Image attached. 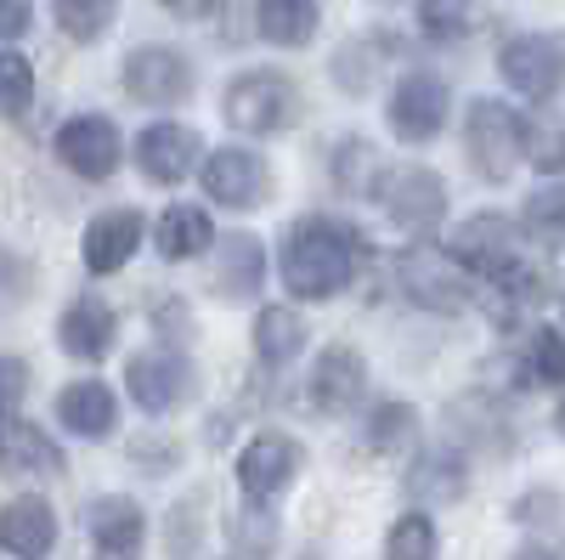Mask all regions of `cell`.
I'll list each match as a JSON object with an SVG mask.
<instances>
[{
	"label": "cell",
	"mask_w": 565,
	"mask_h": 560,
	"mask_svg": "<svg viewBox=\"0 0 565 560\" xmlns=\"http://www.w3.org/2000/svg\"><path fill=\"white\" fill-rule=\"evenodd\" d=\"M232 543H238V554L244 560H266L271 554V543H277V521H271V509L266 504H244V516L232 521Z\"/></svg>",
	"instance_id": "cell-33"
},
{
	"label": "cell",
	"mask_w": 565,
	"mask_h": 560,
	"mask_svg": "<svg viewBox=\"0 0 565 560\" xmlns=\"http://www.w3.org/2000/svg\"><path fill=\"white\" fill-rule=\"evenodd\" d=\"M141 232H148V221H141V210H103L97 221L85 226V272H119L136 250H141Z\"/></svg>",
	"instance_id": "cell-21"
},
{
	"label": "cell",
	"mask_w": 565,
	"mask_h": 560,
	"mask_svg": "<svg viewBox=\"0 0 565 560\" xmlns=\"http://www.w3.org/2000/svg\"><path fill=\"white\" fill-rule=\"evenodd\" d=\"M0 476L52 482V476H63V447L45 436L34 419L7 413V419H0Z\"/></svg>",
	"instance_id": "cell-16"
},
{
	"label": "cell",
	"mask_w": 565,
	"mask_h": 560,
	"mask_svg": "<svg viewBox=\"0 0 565 560\" xmlns=\"http://www.w3.org/2000/svg\"><path fill=\"white\" fill-rule=\"evenodd\" d=\"M114 335H119V317H114V306L97 300V295L68 300L63 317H57V346H63L68 357H79V362H103V357L114 351Z\"/></svg>",
	"instance_id": "cell-19"
},
{
	"label": "cell",
	"mask_w": 565,
	"mask_h": 560,
	"mask_svg": "<svg viewBox=\"0 0 565 560\" xmlns=\"http://www.w3.org/2000/svg\"><path fill=\"white\" fill-rule=\"evenodd\" d=\"M34 23V0H0V40H18Z\"/></svg>",
	"instance_id": "cell-39"
},
{
	"label": "cell",
	"mask_w": 565,
	"mask_h": 560,
	"mask_svg": "<svg viewBox=\"0 0 565 560\" xmlns=\"http://www.w3.org/2000/svg\"><path fill=\"white\" fill-rule=\"evenodd\" d=\"M164 7L175 12V18H186V23H199V18H210L221 0H164Z\"/></svg>",
	"instance_id": "cell-40"
},
{
	"label": "cell",
	"mask_w": 565,
	"mask_h": 560,
	"mask_svg": "<svg viewBox=\"0 0 565 560\" xmlns=\"http://www.w3.org/2000/svg\"><path fill=\"white\" fill-rule=\"evenodd\" d=\"M306 351V317L295 306H266L255 317V357L266 368H289Z\"/></svg>",
	"instance_id": "cell-25"
},
{
	"label": "cell",
	"mask_w": 565,
	"mask_h": 560,
	"mask_svg": "<svg viewBox=\"0 0 565 560\" xmlns=\"http://www.w3.org/2000/svg\"><path fill=\"white\" fill-rule=\"evenodd\" d=\"M34 103V68L23 52H0V119H18Z\"/></svg>",
	"instance_id": "cell-31"
},
{
	"label": "cell",
	"mask_w": 565,
	"mask_h": 560,
	"mask_svg": "<svg viewBox=\"0 0 565 560\" xmlns=\"http://www.w3.org/2000/svg\"><path fill=\"white\" fill-rule=\"evenodd\" d=\"M380 204L402 232H436L447 221V181L424 165H402L380 176Z\"/></svg>",
	"instance_id": "cell-6"
},
{
	"label": "cell",
	"mask_w": 565,
	"mask_h": 560,
	"mask_svg": "<svg viewBox=\"0 0 565 560\" xmlns=\"http://www.w3.org/2000/svg\"><path fill=\"white\" fill-rule=\"evenodd\" d=\"M57 419H63L68 436L103 442V436H114V425H119V402H114V391H108L103 380H74V385L57 391Z\"/></svg>",
	"instance_id": "cell-22"
},
{
	"label": "cell",
	"mask_w": 565,
	"mask_h": 560,
	"mask_svg": "<svg viewBox=\"0 0 565 560\" xmlns=\"http://www.w3.org/2000/svg\"><path fill=\"white\" fill-rule=\"evenodd\" d=\"M396 289L418 306V311H436V317H452L476 300V277H469L447 250L436 244H413L396 255Z\"/></svg>",
	"instance_id": "cell-3"
},
{
	"label": "cell",
	"mask_w": 565,
	"mask_h": 560,
	"mask_svg": "<svg viewBox=\"0 0 565 560\" xmlns=\"http://www.w3.org/2000/svg\"><path fill=\"white\" fill-rule=\"evenodd\" d=\"M221 114L238 136H277L300 119V85L282 68H244L226 85Z\"/></svg>",
	"instance_id": "cell-2"
},
{
	"label": "cell",
	"mask_w": 565,
	"mask_h": 560,
	"mask_svg": "<svg viewBox=\"0 0 565 560\" xmlns=\"http://www.w3.org/2000/svg\"><path fill=\"white\" fill-rule=\"evenodd\" d=\"M362 261H367V239L334 215H300L282 226V244H277V272L295 300H334L340 289L356 284Z\"/></svg>",
	"instance_id": "cell-1"
},
{
	"label": "cell",
	"mask_w": 565,
	"mask_h": 560,
	"mask_svg": "<svg viewBox=\"0 0 565 560\" xmlns=\"http://www.w3.org/2000/svg\"><path fill=\"white\" fill-rule=\"evenodd\" d=\"M300 464H306V453H300V442H295V436H282V431H260V436H249V442H244V453H238V487H244V498L271 504L282 487H289V482L300 476Z\"/></svg>",
	"instance_id": "cell-8"
},
{
	"label": "cell",
	"mask_w": 565,
	"mask_h": 560,
	"mask_svg": "<svg viewBox=\"0 0 565 560\" xmlns=\"http://www.w3.org/2000/svg\"><path fill=\"white\" fill-rule=\"evenodd\" d=\"M0 549L18 554V560H45L57 549V509L34 493L12 498L0 509Z\"/></svg>",
	"instance_id": "cell-20"
},
{
	"label": "cell",
	"mask_w": 565,
	"mask_h": 560,
	"mask_svg": "<svg viewBox=\"0 0 565 560\" xmlns=\"http://www.w3.org/2000/svg\"><path fill=\"white\" fill-rule=\"evenodd\" d=\"M514 560H559L548 543H526V549H514Z\"/></svg>",
	"instance_id": "cell-41"
},
{
	"label": "cell",
	"mask_w": 565,
	"mask_h": 560,
	"mask_svg": "<svg viewBox=\"0 0 565 560\" xmlns=\"http://www.w3.org/2000/svg\"><path fill=\"white\" fill-rule=\"evenodd\" d=\"M85 532H90V560H141L148 549V516L136 498H97L85 509Z\"/></svg>",
	"instance_id": "cell-11"
},
{
	"label": "cell",
	"mask_w": 565,
	"mask_h": 560,
	"mask_svg": "<svg viewBox=\"0 0 565 560\" xmlns=\"http://www.w3.org/2000/svg\"><path fill=\"white\" fill-rule=\"evenodd\" d=\"M498 74L526 103H548L559 91V34H514L498 52Z\"/></svg>",
	"instance_id": "cell-10"
},
{
	"label": "cell",
	"mask_w": 565,
	"mask_h": 560,
	"mask_svg": "<svg viewBox=\"0 0 565 560\" xmlns=\"http://www.w3.org/2000/svg\"><path fill=\"white\" fill-rule=\"evenodd\" d=\"M526 380H537V385H559L565 380V346H559V329L554 323H543V329L532 335V346H526Z\"/></svg>",
	"instance_id": "cell-34"
},
{
	"label": "cell",
	"mask_w": 565,
	"mask_h": 560,
	"mask_svg": "<svg viewBox=\"0 0 565 560\" xmlns=\"http://www.w3.org/2000/svg\"><path fill=\"white\" fill-rule=\"evenodd\" d=\"M125 91L141 108H175L193 97V57L175 45H136L125 57Z\"/></svg>",
	"instance_id": "cell-5"
},
{
	"label": "cell",
	"mask_w": 565,
	"mask_h": 560,
	"mask_svg": "<svg viewBox=\"0 0 565 560\" xmlns=\"http://www.w3.org/2000/svg\"><path fill=\"white\" fill-rule=\"evenodd\" d=\"M125 385H130V402L141 413H170V408L186 402V391H193V362L181 351H141L125 368Z\"/></svg>",
	"instance_id": "cell-12"
},
{
	"label": "cell",
	"mask_w": 565,
	"mask_h": 560,
	"mask_svg": "<svg viewBox=\"0 0 565 560\" xmlns=\"http://www.w3.org/2000/svg\"><path fill=\"white\" fill-rule=\"evenodd\" d=\"M463 487H469V464L458 447H424L402 476V493L413 504H452L463 498Z\"/></svg>",
	"instance_id": "cell-23"
},
{
	"label": "cell",
	"mask_w": 565,
	"mask_h": 560,
	"mask_svg": "<svg viewBox=\"0 0 565 560\" xmlns=\"http://www.w3.org/2000/svg\"><path fill=\"white\" fill-rule=\"evenodd\" d=\"M23 397H29V362L0 351V419L18 413V408H23Z\"/></svg>",
	"instance_id": "cell-36"
},
{
	"label": "cell",
	"mask_w": 565,
	"mask_h": 560,
	"mask_svg": "<svg viewBox=\"0 0 565 560\" xmlns=\"http://www.w3.org/2000/svg\"><path fill=\"white\" fill-rule=\"evenodd\" d=\"M463 154L487 181H509L526 159V125L509 103L498 97H476L463 114Z\"/></svg>",
	"instance_id": "cell-4"
},
{
	"label": "cell",
	"mask_w": 565,
	"mask_h": 560,
	"mask_svg": "<svg viewBox=\"0 0 565 560\" xmlns=\"http://www.w3.org/2000/svg\"><path fill=\"white\" fill-rule=\"evenodd\" d=\"M373 170H380V165H373V148L362 142V136H345V148L334 154L340 187H351V193H373V187H380V181H373Z\"/></svg>",
	"instance_id": "cell-35"
},
{
	"label": "cell",
	"mask_w": 565,
	"mask_h": 560,
	"mask_svg": "<svg viewBox=\"0 0 565 560\" xmlns=\"http://www.w3.org/2000/svg\"><path fill=\"white\" fill-rule=\"evenodd\" d=\"M514 521H521V527H554V521H559L554 487H537V493H526V498H514Z\"/></svg>",
	"instance_id": "cell-37"
},
{
	"label": "cell",
	"mask_w": 565,
	"mask_h": 560,
	"mask_svg": "<svg viewBox=\"0 0 565 560\" xmlns=\"http://www.w3.org/2000/svg\"><path fill=\"white\" fill-rule=\"evenodd\" d=\"M52 12H57V29L79 45L90 40H103L119 18V0H52Z\"/></svg>",
	"instance_id": "cell-28"
},
{
	"label": "cell",
	"mask_w": 565,
	"mask_h": 560,
	"mask_svg": "<svg viewBox=\"0 0 565 560\" xmlns=\"http://www.w3.org/2000/svg\"><path fill=\"white\" fill-rule=\"evenodd\" d=\"M255 23L271 45H306L322 23L317 0H255Z\"/></svg>",
	"instance_id": "cell-26"
},
{
	"label": "cell",
	"mask_w": 565,
	"mask_h": 560,
	"mask_svg": "<svg viewBox=\"0 0 565 560\" xmlns=\"http://www.w3.org/2000/svg\"><path fill=\"white\" fill-rule=\"evenodd\" d=\"M199 181H204V193L210 204L221 210H260L271 199V165L249 148H221L199 165Z\"/></svg>",
	"instance_id": "cell-7"
},
{
	"label": "cell",
	"mask_w": 565,
	"mask_h": 560,
	"mask_svg": "<svg viewBox=\"0 0 565 560\" xmlns=\"http://www.w3.org/2000/svg\"><path fill=\"white\" fill-rule=\"evenodd\" d=\"M136 165L148 181L159 187H175L186 170L199 165V130L193 125H175V119H159L136 136Z\"/></svg>",
	"instance_id": "cell-17"
},
{
	"label": "cell",
	"mask_w": 565,
	"mask_h": 560,
	"mask_svg": "<svg viewBox=\"0 0 565 560\" xmlns=\"http://www.w3.org/2000/svg\"><path fill=\"white\" fill-rule=\"evenodd\" d=\"M436 549H441V532L424 509H407L385 532V560H436Z\"/></svg>",
	"instance_id": "cell-29"
},
{
	"label": "cell",
	"mask_w": 565,
	"mask_h": 560,
	"mask_svg": "<svg viewBox=\"0 0 565 560\" xmlns=\"http://www.w3.org/2000/svg\"><path fill=\"white\" fill-rule=\"evenodd\" d=\"M447 108H452L447 80L413 68V74H402V80H396L391 108H385V114H391V130L402 136V142H430V136L447 125Z\"/></svg>",
	"instance_id": "cell-9"
},
{
	"label": "cell",
	"mask_w": 565,
	"mask_h": 560,
	"mask_svg": "<svg viewBox=\"0 0 565 560\" xmlns=\"http://www.w3.org/2000/svg\"><path fill=\"white\" fill-rule=\"evenodd\" d=\"M413 431H418L413 402H380V408L367 413L362 442H367L373 453H396V447H407V442H413Z\"/></svg>",
	"instance_id": "cell-30"
},
{
	"label": "cell",
	"mask_w": 565,
	"mask_h": 560,
	"mask_svg": "<svg viewBox=\"0 0 565 560\" xmlns=\"http://www.w3.org/2000/svg\"><path fill=\"white\" fill-rule=\"evenodd\" d=\"M153 244H159L164 261H199V255H210V244H215V221H210V210H199V204H170V210L159 215Z\"/></svg>",
	"instance_id": "cell-24"
},
{
	"label": "cell",
	"mask_w": 565,
	"mask_h": 560,
	"mask_svg": "<svg viewBox=\"0 0 565 560\" xmlns=\"http://www.w3.org/2000/svg\"><path fill=\"white\" fill-rule=\"evenodd\" d=\"M215 295L221 300H255L266 284V250L255 232H215Z\"/></svg>",
	"instance_id": "cell-18"
},
{
	"label": "cell",
	"mask_w": 565,
	"mask_h": 560,
	"mask_svg": "<svg viewBox=\"0 0 565 560\" xmlns=\"http://www.w3.org/2000/svg\"><path fill=\"white\" fill-rule=\"evenodd\" d=\"M526 159H532L543 176H559V130H554V125L526 130Z\"/></svg>",
	"instance_id": "cell-38"
},
{
	"label": "cell",
	"mask_w": 565,
	"mask_h": 560,
	"mask_svg": "<svg viewBox=\"0 0 565 560\" xmlns=\"http://www.w3.org/2000/svg\"><path fill=\"white\" fill-rule=\"evenodd\" d=\"M559 232H565V193H559V187H537V193L526 199V239L554 250Z\"/></svg>",
	"instance_id": "cell-32"
},
{
	"label": "cell",
	"mask_w": 565,
	"mask_h": 560,
	"mask_svg": "<svg viewBox=\"0 0 565 560\" xmlns=\"http://www.w3.org/2000/svg\"><path fill=\"white\" fill-rule=\"evenodd\" d=\"M57 159L85 181H108L119 170V125L108 114H74L57 130Z\"/></svg>",
	"instance_id": "cell-13"
},
{
	"label": "cell",
	"mask_w": 565,
	"mask_h": 560,
	"mask_svg": "<svg viewBox=\"0 0 565 560\" xmlns=\"http://www.w3.org/2000/svg\"><path fill=\"white\" fill-rule=\"evenodd\" d=\"M362 391H367V362H362L356 346H328L311 368V380H306L311 408L328 413V419H345L362 402Z\"/></svg>",
	"instance_id": "cell-14"
},
{
	"label": "cell",
	"mask_w": 565,
	"mask_h": 560,
	"mask_svg": "<svg viewBox=\"0 0 565 560\" xmlns=\"http://www.w3.org/2000/svg\"><path fill=\"white\" fill-rule=\"evenodd\" d=\"M476 23H481L476 0H418V29H424V40H436V45L469 40Z\"/></svg>",
	"instance_id": "cell-27"
},
{
	"label": "cell",
	"mask_w": 565,
	"mask_h": 560,
	"mask_svg": "<svg viewBox=\"0 0 565 560\" xmlns=\"http://www.w3.org/2000/svg\"><path fill=\"white\" fill-rule=\"evenodd\" d=\"M469 277H487L509 261H521V232H514L509 215H469L458 232H452V250H447Z\"/></svg>",
	"instance_id": "cell-15"
}]
</instances>
